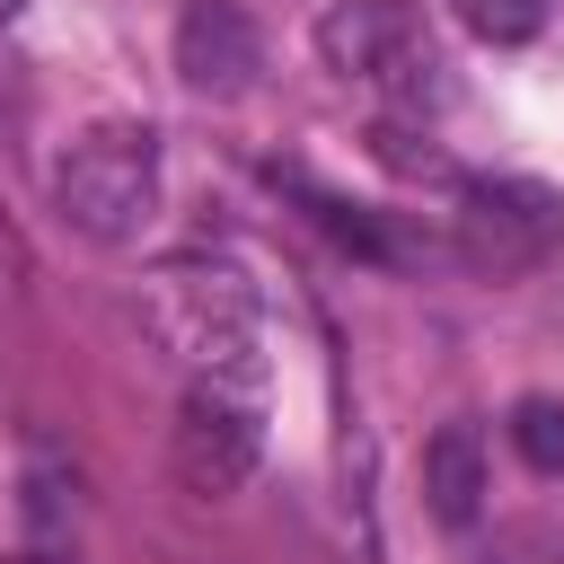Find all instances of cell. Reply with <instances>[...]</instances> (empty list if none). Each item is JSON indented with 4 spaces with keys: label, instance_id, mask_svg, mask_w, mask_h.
Returning a JSON list of instances; mask_svg holds the SVG:
<instances>
[{
    "label": "cell",
    "instance_id": "obj_1",
    "mask_svg": "<svg viewBox=\"0 0 564 564\" xmlns=\"http://www.w3.org/2000/svg\"><path fill=\"white\" fill-rule=\"evenodd\" d=\"M141 317H150V335L176 352V361H194L203 379H256V352H264V308H256V282L238 273V264H220V256H167L150 282H141Z\"/></svg>",
    "mask_w": 564,
    "mask_h": 564
},
{
    "label": "cell",
    "instance_id": "obj_2",
    "mask_svg": "<svg viewBox=\"0 0 564 564\" xmlns=\"http://www.w3.org/2000/svg\"><path fill=\"white\" fill-rule=\"evenodd\" d=\"M53 203H62V220H70L79 238H97V247L141 238L150 212H159V132L132 123V115L88 123V132L53 159Z\"/></svg>",
    "mask_w": 564,
    "mask_h": 564
},
{
    "label": "cell",
    "instance_id": "obj_3",
    "mask_svg": "<svg viewBox=\"0 0 564 564\" xmlns=\"http://www.w3.org/2000/svg\"><path fill=\"white\" fill-rule=\"evenodd\" d=\"M317 53L344 79L388 88L397 106H441L449 97V62H441V44L423 35V18L405 0H335L317 18Z\"/></svg>",
    "mask_w": 564,
    "mask_h": 564
},
{
    "label": "cell",
    "instance_id": "obj_4",
    "mask_svg": "<svg viewBox=\"0 0 564 564\" xmlns=\"http://www.w3.org/2000/svg\"><path fill=\"white\" fill-rule=\"evenodd\" d=\"M564 229V203L538 176H458V256L476 273H529Z\"/></svg>",
    "mask_w": 564,
    "mask_h": 564
},
{
    "label": "cell",
    "instance_id": "obj_5",
    "mask_svg": "<svg viewBox=\"0 0 564 564\" xmlns=\"http://www.w3.org/2000/svg\"><path fill=\"white\" fill-rule=\"evenodd\" d=\"M256 449H264L256 405H238L220 379H203V388L176 405L167 467H176V485H185V494H238V485L256 476Z\"/></svg>",
    "mask_w": 564,
    "mask_h": 564
},
{
    "label": "cell",
    "instance_id": "obj_6",
    "mask_svg": "<svg viewBox=\"0 0 564 564\" xmlns=\"http://www.w3.org/2000/svg\"><path fill=\"white\" fill-rule=\"evenodd\" d=\"M264 70V35L238 0H185L176 18V79L194 97H247Z\"/></svg>",
    "mask_w": 564,
    "mask_h": 564
},
{
    "label": "cell",
    "instance_id": "obj_7",
    "mask_svg": "<svg viewBox=\"0 0 564 564\" xmlns=\"http://www.w3.org/2000/svg\"><path fill=\"white\" fill-rule=\"evenodd\" d=\"M423 502H432L441 529H476V511H485V432L467 414L423 441Z\"/></svg>",
    "mask_w": 564,
    "mask_h": 564
},
{
    "label": "cell",
    "instance_id": "obj_8",
    "mask_svg": "<svg viewBox=\"0 0 564 564\" xmlns=\"http://www.w3.org/2000/svg\"><path fill=\"white\" fill-rule=\"evenodd\" d=\"M511 441L538 476H564V397H520L511 405Z\"/></svg>",
    "mask_w": 564,
    "mask_h": 564
},
{
    "label": "cell",
    "instance_id": "obj_9",
    "mask_svg": "<svg viewBox=\"0 0 564 564\" xmlns=\"http://www.w3.org/2000/svg\"><path fill=\"white\" fill-rule=\"evenodd\" d=\"M449 9H458V26L485 35V44H529L538 18H546V0H449Z\"/></svg>",
    "mask_w": 564,
    "mask_h": 564
},
{
    "label": "cell",
    "instance_id": "obj_10",
    "mask_svg": "<svg viewBox=\"0 0 564 564\" xmlns=\"http://www.w3.org/2000/svg\"><path fill=\"white\" fill-rule=\"evenodd\" d=\"M476 564H564V529L555 520H502L476 546Z\"/></svg>",
    "mask_w": 564,
    "mask_h": 564
},
{
    "label": "cell",
    "instance_id": "obj_11",
    "mask_svg": "<svg viewBox=\"0 0 564 564\" xmlns=\"http://www.w3.org/2000/svg\"><path fill=\"white\" fill-rule=\"evenodd\" d=\"M18 282H26V238H18L9 212H0V317L18 308Z\"/></svg>",
    "mask_w": 564,
    "mask_h": 564
},
{
    "label": "cell",
    "instance_id": "obj_12",
    "mask_svg": "<svg viewBox=\"0 0 564 564\" xmlns=\"http://www.w3.org/2000/svg\"><path fill=\"white\" fill-rule=\"evenodd\" d=\"M18 9H26V0H0V26H9V18H18Z\"/></svg>",
    "mask_w": 564,
    "mask_h": 564
},
{
    "label": "cell",
    "instance_id": "obj_13",
    "mask_svg": "<svg viewBox=\"0 0 564 564\" xmlns=\"http://www.w3.org/2000/svg\"><path fill=\"white\" fill-rule=\"evenodd\" d=\"M0 106H9V79H0Z\"/></svg>",
    "mask_w": 564,
    "mask_h": 564
}]
</instances>
